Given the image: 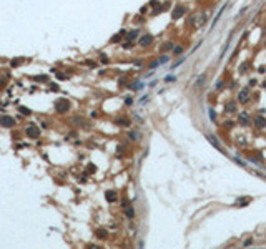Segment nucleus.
Listing matches in <instances>:
<instances>
[{
  "instance_id": "f257e3e1",
  "label": "nucleus",
  "mask_w": 266,
  "mask_h": 249,
  "mask_svg": "<svg viewBox=\"0 0 266 249\" xmlns=\"http://www.w3.org/2000/svg\"><path fill=\"white\" fill-rule=\"evenodd\" d=\"M70 108V101L67 98H58L55 101V111L57 113H67Z\"/></svg>"
},
{
  "instance_id": "f03ea898",
  "label": "nucleus",
  "mask_w": 266,
  "mask_h": 249,
  "mask_svg": "<svg viewBox=\"0 0 266 249\" xmlns=\"http://www.w3.org/2000/svg\"><path fill=\"white\" fill-rule=\"evenodd\" d=\"M27 136L28 138H38L40 136V128L37 126V125H28L27 126Z\"/></svg>"
},
{
  "instance_id": "7ed1b4c3",
  "label": "nucleus",
  "mask_w": 266,
  "mask_h": 249,
  "mask_svg": "<svg viewBox=\"0 0 266 249\" xmlns=\"http://www.w3.org/2000/svg\"><path fill=\"white\" fill-rule=\"evenodd\" d=\"M186 13V7H183V5H178V7L171 12V18L173 20H178V18H181L183 15Z\"/></svg>"
},
{
  "instance_id": "20e7f679",
  "label": "nucleus",
  "mask_w": 266,
  "mask_h": 249,
  "mask_svg": "<svg viewBox=\"0 0 266 249\" xmlns=\"http://www.w3.org/2000/svg\"><path fill=\"white\" fill-rule=\"evenodd\" d=\"M0 125L5 126V128H12L13 125H15V120H13L12 116H8V115H4V116H0Z\"/></svg>"
},
{
  "instance_id": "39448f33",
  "label": "nucleus",
  "mask_w": 266,
  "mask_h": 249,
  "mask_svg": "<svg viewBox=\"0 0 266 249\" xmlns=\"http://www.w3.org/2000/svg\"><path fill=\"white\" fill-rule=\"evenodd\" d=\"M151 42H153V37H151L150 33H147V35L140 37L138 45H140V47H148V45H151Z\"/></svg>"
},
{
  "instance_id": "423d86ee",
  "label": "nucleus",
  "mask_w": 266,
  "mask_h": 249,
  "mask_svg": "<svg viewBox=\"0 0 266 249\" xmlns=\"http://www.w3.org/2000/svg\"><path fill=\"white\" fill-rule=\"evenodd\" d=\"M206 140H208V141H210V143H211V145H213V146L216 148L218 151H221V153H225V148H223L221 145H220V141H218L216 138H214V136H211V134H208V136H206Z\"/></svg>"
},
{
  "instance_id": "0eeeda50",
  "label": "nucleus",
  "mask_w": 266,
  "mask_h": 249,
  "mask_svg": "<svg viewBox=\"0 0 266 249\" xmlns=\"http://www.w3.org/2000/svg\"><path fill=\"white\" fill-rule=\"evenodd\" d=\"M248 100H250V90L248 88H245V90H241L238 93V101L239 103H246Z\"/></svg>"
},
{
  "instance_id": "6e6552de",
  "label": "nucleus",
  "mask_w": 266,
  "mask_h": 249,
  "mask_svg": "<svg viewBox=\"0 0 266 249\" xmlns=\"http://www.w3.org/2000/svg\"><path fill=\"white\" fill-rule=\"evenodd\" d=\"M138 35H140V30H138V28H135V30H130V32L127 33V40H128V42H133V40L138 38Z\"/></svg>"
},
{
  "instance_id": "1a4fd4ad",
  "label": "nucleus",
  "mask_w": 266,
  "mask_h": 249,
  "mask_svg": "<svg viewBox=\"0 0 266 249\" xmlns=\"http://www.w3.org/2000/svg\"><path fill=\"white\" fill-rule=\"evenodd\" d=\"M254 125L258 128H264L266 126V118H263V116H256L254 118Z\"/></svg>"
},
{
  "instance_id": "9d476101",
  "label": "nucleus",
  "mask_w": 266,
  "mask_h": 249,
  "mask_svg": "<svg viewBox=\"0 0 266 249\" xmlns=\"http://www.w3.org/2000/svg\"><path fill=\"white\" fill-rule=\"evenodd\" d=\"M125 216H127L128 219H133V217H135V209H133L131 206H127V208H125Z\"/></svg>"
},
{
  "instance_id": "9b49d317",
  "label": "nucleus",
  "mask_w": 266,
  "mask_h": 249,
  "mask_svg": "<svg viewBox=\"0 0 266 249\" xmlns=\"http://www.w3.org/2000/svg\"><path fill=\"white\" fill-rule=\"evenodd\" d=\"M105 198H107V201L113 203V201H116V193L115 191H107V193H105Z\"/></svg>"
},
{
  "instance_id": "f8f14e48",
  "label": "nucleus",
  "mask_w": 266,
  "mask_h": 249,
  "mask_svg": "<svg viewBox=\"0 0 266 249\" xmlns=\"http://www.w3.org/2000/svg\"><path fill=\"white\" fill-rule=\"evenodd\" d=\"M205 81H206V75H200L198 78H196V81H195V87H196V88L203 87V85H205Z\"/></svg>"
},
{
  "instance_id": "ddd939ff",
  "label": "nucleus",
  "mask_w": 266,
  "mask_h": 249,
  "mask_svg": "<svg viewBox=\"0 0 266 249\" xmlns=\"http://www.w3.org/2000/svg\"><path fill=\"white\" fill-rule=\"evenodd\" d=\"M239 123L245 125V126H248V125H250V116H248L246 113H241V115H239Z\"/></svg>"
},
{
  "instance_id": "4468645a",
  "label": "nucleus",
  "mask_w": 266,
  "mask_h": 249,
  "mask_svg": "<svg viewBox=\"0 0 266 249\" xmlns=\"http://www.w3.org/2000/svg\"><path fill=\"white\" fill-rule=\"evenodd\" d=\"M234 111H236V103H234V101L228 103V105H226V113H234Z\"/></svg>"
},
{
  "instance_id": "2eb2a0df",
  "label": "nucleus",
  "mask_w": 266,
  "mask_h": 249,
  "mask_svg": "<svg viewBox=\"0 0 266 249\" xmlns=\"http://www.w3.org/2000/svg\"><path fill=\"white\" fill-rule=\"evenodd\" d=\"M123 35H127V32H125V30H120V33H118V35H115L113 38H111V42H113V43H116V42H120Z\"/></svg>"
},
{
  "instance_id": "dca6fc26",
  "label": "nucleus",
  "mask_w": 266,
  "mask_h": 249,
  "mask_svg": "<svg viewBox=\"0 0 266 249\" xmlns=\"http://www.w3.org/2000/svg\"><path fill=\"white\" fill-rule=\"evenodd\" d=\"M108 233L105 229H96V237H100V239H107Z\"/></svg>"
},
{
  "instance_id": "f3484780",
  "label": "nucleus",
  "mask_w": 266,
  "mask_h": 249,
  "mask_svg": "<svg viewBox=\"0 0 266 249\" xmlns=\"http://www.w3.org/2000/svg\"><path fill=\"white\" fill-rule=\"evenodd\" d=\"M128 136H130L131 141H138V140H140V133H138V131H130Z\"/></svg>"
},
{
  "instance_id": "a211bd4d",
  "label": "nucleus",
  "mask_w": 266,
  "mask_h": 249,
  "mask_svg": "<svg viewBox=\"0 0 266 249\" xmlns=\"http://www.w3.org/2000/svg\"><path fill=\"white\" fill-rule=\"evenodd\" d=\"M173 48H175V47H173V43H171V42H168V43H165V45L161 47V50H163V51H168V50H173Z\"/></svg>"
},
{
  "instance_id": "6ab92c4d",
  "label": "nucleus",
  "mask_w": 266,
  "mask_h": 249,
  "mask_svg": "<svg viewBox=\"0 0 266 249\" xmlns=\"http://www.w3.org/2000/svg\"><path fill=\"white\" fill-rule=\"evenodd\" d=\"M18 111L22 113V115H30V113H32V111H30V108H27V106H20Z\"/></svg>"
},
{
  "instance_id": "aec40b11",
  "label": "nucleus",
  "mask_w": 266,
  "mask_h": 249,
  "mask_svg": "<svg viewBox=\"0 0 266 249\" xmlns=\"http://www.w3.org/2000/svg\"><path fill=\"white\" fill-rule=\"evenodd\" d=\"M116 123H118L120 126H130V121H128L127 118H122V120H118Z\"/></svg>"
},
{
  "instance_id": "412c9836",
  "label": "nucleus",
  "mask_w": 266,
  "mask_h": 249,
  "mask_svg": "<svg viewBox=\"0 0 266 249\" xmlns=\"http://www.w3.org/2000/svg\"><path fill=\"white\" fill-rule=\"evenodd\" d=\"M35 80H37V81H47V80H48V76H47V75H42V76H35Z\"/></svg>"
},
{
  "instance_id": "4be33fe9",
  "label": "nucleus",
  "mask_w": 266,
  "mask_h": 249,
  "mask_svg": "<svg viewBox=\"0 0 266 249\" xmlns=\"http://www.w3.org/2000/svg\"><path fill=\"white\" fill-rule=\"evenodd\" d=\"M168 60H170V58H168V57H166V55H163V57H160V60H158V63H166Z\"/></svg>"
},
{
  "instance_id": "5701e85b",
  "label": "nucleus",
  "mask_w": 266,
  "mask_h": 249,
  "mask_svg": "<svg viewBox=\"0 0 266 249\" xmlns=\"http://www.w3.org/2000/svg\"><path fill=\"white\" fill-rule=\"evenodd\" d=\"M181 51H183V48H181V47H175V48H173V53H175V55H180Z\"/></svg>"
},
{
  "instance_id": "b1692460",
  "label": "nucleus",
  "mask_w": 266,
  "mask_h": 249,
  "mask_svg": "<svg viewBox=\"0 0 266 249\" xmlns=\"http://www.w3.org/2000/svg\"><path fill=\"white\" fill-rule=\"evenodd\" d=\"M141 83H133V85H131V88H133V90H141Z\"/></svg>"
},
{
  "instance_id": "393cba45",
  "label": "nucleus",
  "mask_w": 266,
  "mask_h": 249,
  "mask_svg": "<svg viewBox=\"0 0 266 249\" xmlns=\"http://www.w3.org/2000/svg\"><path fill=\"white\" fill-rule=\"evenodd\" d=\"M208 113H210V118L214 121V120H216V116H214V110H213V108H210V110H208Z\"/></svg>"
},
{
  "instance_id": "a878e982",
  "label": "nucleus",
  "mask_w": 266,
  "mask_h": 249,
  "mask_svg": "<svg viewBox=\"0 0 266 249\" xmlns=\"http://www.w3.org/2000/svg\"><path fill=\"white\" fill-rule=\"evenodd\" d=\"M251 244H253V239H246V241L243 242V246H245V247H250Z\"/></svg>"
},
{
  "instance_id": "bb28decb",
  "label": "nucleus",
  "mask_w": 266,
  "mask_h": 249,
  "mask_svg": "<svg viewBox=\"0 0 266 249\" xmlns=\"http://www.w3.org/2000/svg\"><path fill=\"white\" fill-rule=\"evenodd\" d=\"M22 63V60H12V67H18Z\"/></svg>"
},
{
  "instance_id": "cd10ccee",
  "label": "nucleus",
  "mask_w": 266,
  "mask_h": 249,
  "mask_svg": "<svg viewBox=\"0 0 266 249\" xmlns=\"http://www.w3.org/2000/svg\"><path fill=\"white\" fill-rule=\"evenodd\" d=\"M223 87V81L221 80H218V83H216V85H214V88H216V90H220V88Z\"/></svg>"
},
{
  "instance_id": "c85d7f7f",
  "label": "nucleus",
  "mask_w": 266,
  "mask_h": 249,
  "mask_svg": "<svg viewBox=\"0 0 266 249\" xmlns=\"http://www.w3.org/2000/svg\"><path fill=\"white\" fill-rule=\"evenodd\" d=\"M57 76H58L60 80H65V78H67V75H63V73H57Z\"/></svg>"
},
{
  "instance_id": "c756f323",
  "label": "nucleus",
  "mask_w": 266,
  "mask_h": 249,
  "mask_svg": "<svg viewBox=\"0 0 266 249\" xmlns=\"http://www.w3.org/2000/svg\"><path fill=\"white\" fill-rule=\"evenodd\" d=\"M125 103H127V105H131V103H133V100H131L130 96H127V100H125Z\"/></svg>"
},
{
  "instance_id": "7c9ffc66",
  "label": "nucleus",
  "mask_w": 266,
  "mask_h": 249,
  "mask_svg": "<svg viewBox=\"0 0 266 249\" xmlns=\"http://www.w3.org/2000/svg\"><path fill=\"white\" fill-rule=\"evenodd\" d=\"M88 249H102V247H100L98 244H91V246H90V247H88Z\"/></svg>"
},
{
  "instance_id": "2f4dec72",
  "label": "nucleus",
  "mask_w": 266,
  "mask_h": 249,
  "mask_svg": "<svg viewBox=\"0 0 266 249\" xmlns=\"http://www.w3.org/2000/svg\"><path fill=\"white\" fill-rule=\"evenodd\" d=\"M123 48H127V50H128V48H131V42H127V43L123 45Z\"/></svg>"
},
{
  "instance_id": "473e14b6",
  "label": "nucleus",
  "mask_w": 266,
  "mask_h": 249,
  "mask_svg": "<svg viewBox=\"0 0 266 249\" xmlns=\"http://www.w3.org/2000/svg\"><path fill=\"white\" fill-rule=\"evenodd\" d=\"M102 63H108V58L105 55H102Z\"/></svg>"
},
{
  "instance_id": "72a5a7b5",
  "label": "nucleus",
  "mask_w": 266,
  "mask_h": 249,
  "mask_svg": "<svg viewBox=\"0 0 266 249\" xmlns=\"http://www.w3.org/2000/svg\"><path fill=\"white\" fill-rule=\"evenodd\" d=\"M233 125H234L233 121H226V123H225V126H228V128H231V126H233Z\"/></svg>"
},
{
  "instance_id": "f704fd0d",
  "label": "nucleus",
  "mask_w": 266,
  "mask_h": 249,
  "mask_svg": "<svg viewBox=\"0 0 266 249\" xmlns=\"http://www.w3.org/2000/svg\"><path fill=\"white\" fill-rule=\"evenodd\" d=\"M246 68H248V65H241V67H239V70H241V73H243L245 70H246Z\"/></svg>"
},
{
  "instance_id": "c9c22d12",
  "label": "nucleus",
  "mask_w": 266,
  "mask_h": 249,
  "mask_svg": "<svg viewBox=\"0 0 266 249\" xmlns=\"http://www.w3.org/2000/svg\"><path fill=\"white\" fill-rule=\"evenodd\" d=\"M50 88H52L53 91H57V90H58V85H55V83H53V85H52V87H50Z\"/></svg>"
},
{
  "instance_id": "e433bc0d",
  "label": "nucleus",
  "mask_w": 266,
  "mask_h": 249,
  "mask_svg": "<svg viewBox=\"0 0 266 249\" xmlns=\"http://www.w3.org/2000/svg\"><path fill=\"white\" fill-rule=\"evenodd\" d=\"M4 83H5V81H4V80H0V88L4 87Z\"/></svg>"
},
{
  "instance_id": "4c0bfd02",
  "label": "nucleus",
  "mask_w": 266,
  "mask_h": 249,
  "mask_svg": "<svg viewBox=\"0 0 266 249\" xmlns=\"http://www.w3.org/2000/svg\"><path fill=\"white\" fill-rule=\"evenodd\" d=\"M264 47H266V43H264Z\"/></svg>"
}]
</instances>
